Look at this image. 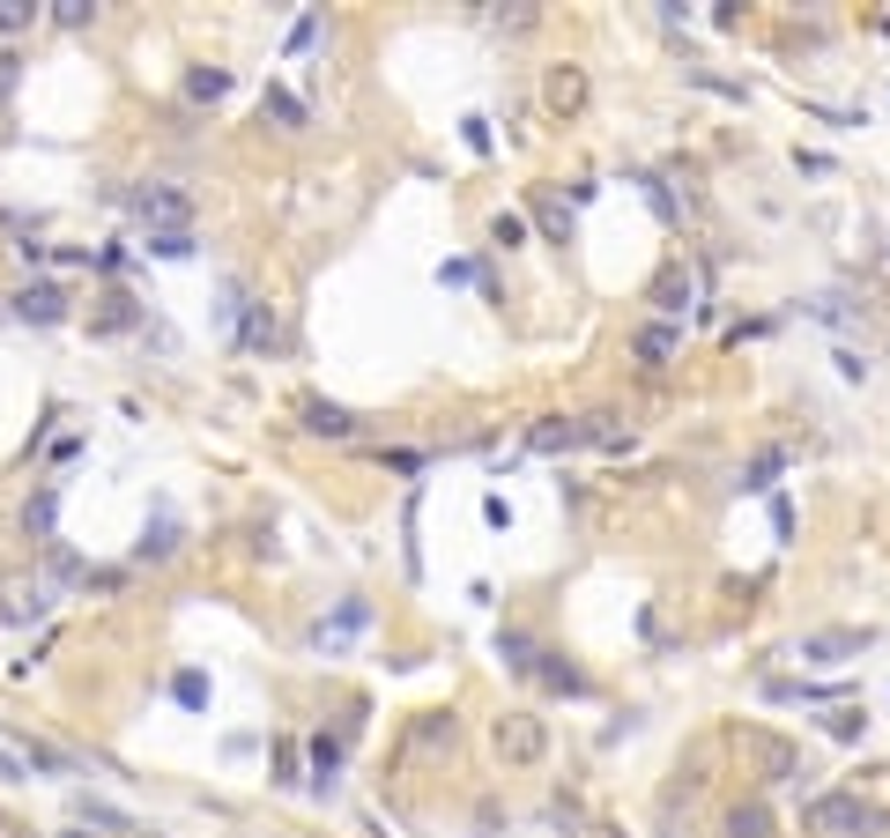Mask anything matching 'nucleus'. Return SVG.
Wrapping results in <instances>:
<instances>
[{"label": "nucleus", "instance_id": "nucleus-20", "mask_svg": "<svg viewBox=\"0 0 890 838\" xmlns=\"http://www.w3.org/2000/svg\"><path fill=\"white\" fill-rule=\"evenodd\" d=\"M535 445H542V453H557V445H579V423H557V416H549L542 431H535Z\"/></svg>", "mask_w": 890, "mask_h": 838}, {"label": "nucleus", "instance_id": "nucleus-7", "mask_svg": "<svg viewBox=\"0 0 890 838\" xmlns=\"http://www.w3.org/2000/svg\"><path fill=\"white\" fill-rule=\"evenodd\" d=\"M742 749L757 757V772H765V779H794V749H787L779 735H757V727H749V735H742Z\"/></svg>", "mask_w": 890, "mask_h": 838}, {"label": "nucleus", "instance_id": "nucleus-17", "mask_svg": "<svg viewBox=\"0 0 890 838\" xmlns=\"http://www.w3.org/2000/svg\"><path fill=\"white\" fill-rule=\"evenodd\" d=\"M779 468H787V453H779V445H765V453L749 461V483H742V490H765V483H772Z\"/></svg>", "mask_w": 890, "mask_h": 838}, {"label": "nucleus", "instance_id": "nucleus-12", "mask_svg": "<svg viewBox=\"0 0 890 838\" xmlns=\"http://www.w3.org/2000/svg\"><path fill=\"white\" fill-rule=\"evenodd\" d=\"M727 838H772V809L765 801H742V809L727 816Z\"/></svg>", "mask_w": 890, "mask_h": 838}, {"label": "nucleus", "instance_id": "nucleus-19", "mask_svg": "<svg viewBox=\"0 0 890 838\" xmlns=\"http://www.w3.org/2000/svg\"><path fill=\"white\" fill-rule=\"evenodd\" d=\"M824 727H831V735H839V742H853V735H861V727H868V713H861V705H839V713L824 720Z\"/></svg>", "mask_w": 890, "mask_h": 838}, {"label": "nucleus", "instance_id": "nucleus-11", "mask_svg": "<svg viewBox=\"0 0 890 838\" xmlns=\"http://www.w3.org/2000/svg\"><path fill=\"white\" fill-rule=\"evenodd\" d=\"M260 120H275L282 134H297V126H304V104H297L290 90H268V97H260Z\"/></svg>", "mask_w": 890, "mask_h": 838}, {"label": "nucleus", "instance_id": "nucleus-6", "mask_svg": "<svg viewBox=\"0 0 890 838\" xmlns=\"http://www.w3.org/2000/svg\"><path fill=\"white\" fill-rule=\"evenodd\" d=\"M631 349H639V364H667V356L683 349V327H675V320H645L639 334H631Z\"/></svg>", "mask_w": 890, "mask_h": 838}, {"label": "nucleus", "instance_id": "nucleus-8", "mask_svg": "<svg viewBox=\"0 0 890 838\" xmlns=\"http://www.w3.org/2000/svg\"><path fill=\"white\" fill-rule=\"evenodd\" d=\"M542 97H549V112H579V104H587V74H579V68H549Z\"/></svg>", "mask_w": 890, "mask_h": 838}, {"label": "nucleus", "instance_id": "nucleus-13", "mask_svg": "<svg viewBox=\"0 0 890 838\" xmlns=\"http://www.w3.org/2000/svg\"><path fill=\"white\" fill-rule=\"evenodd\" d=\"M222 90H230V74H222V68H194V74H186V97H194V104H216Z\"/></svg>", "mask_w": 890, "mask_h": 838}, {"label": "nucleus", "instance_id": "nucleus-15", "mask_svg": "<svg viewBox=\"0 0 890 838\" xmlns=\"http://www.w3.org/2000/svg\"><path fill=\"white\" fill-rule=\"evenodd\" d=\"M148 252H156V260H186V252H194V230H148Z\"/></svg>", "mask_w": 890, "mask_h": 838}, {"label": "nucleus", "instance_id": "nucleus-1", "mask_svg": "<svg viewBox=\"0 0 890 838\" xmlns=\"http://www.w3.org/2000/svg\"><path fill=\"white\" fill-rule=\"evenodd\" d=\"M801 831L809 838H883L890 816L876 801H861V794H816L809 809H801Z\"/></svg>", "mask_w": 890, "mask_h": 838}, {"label": "nucleus", "instance_id": "nucleus-26", "mask_svg": "<svg viewBox=\"0 0 890 838\" xmlns=\"http://www.w3.org/2000/svg\"><path fill=\"white\" fill-rule=\"evenodd\" d=\"M15 90V52H0V97Z\"/></svg>", "mask_w": 890, "mask_h": 838}, {"label": "nucleus", "instance_id": "nucleus-18", "mask_svg": "<svg viewBox=\"0 0 890 838\" xmlns=\"http://www.w3.org/2000/svg\"><path fill=\"white\" fill-rule=\"evenodd\" d=\"M497 653H505L513 668H535V639H527V631H505V639H497Z\"/></svg>", "mask_w": 890, "mask_h": 838}, {"label": "nucleus", "instance_id": "nucleus-21", "mask_svg": "<svg viewBox=\"0 0 890 838\" xmlns=\"http://www.w3.org/2000/svg\"><path fill=\"white\" fill-rule=\"evenodd\" d=\"M30 15H38V8H30V0H0V30H23Z\"/></svg>", "mask_w": 890, "mask_h": 838}, {"label": "nucleus", "instance_id": "nucleus-4", "mask_svg": "<svg viewBox=\"0 0 890 838\" xmlns=\"http://www.w3.org/2000/svg\"><path fill=\"white\" fill-rule=\"evenodd\" d=\"M868 645H876V631H809L801 661H861Z\"/></svg>", "mask_w": 890, "mask_h": 838}, {"label": "nucleus", "instance_id": "nucleus-5", "mask_svg": "<svg viewBox=\"0 0 890 838\" xmlns=\"http://www.w3.org/2000/svg\"><path fill=\"white\" fill-rule=\"evenodd\" d=\"M15 312L52 327V320H68V290H60V282H30V290H15Z\"/></svg>", "mask_w": 890, "mask_h": 838}, {"label": "nucleus", "instance_id": "nucleus-9", "mask_svg": "<svg viewBox=\"0 0 890 838\" xmlns=\"http://www.w3.org/2000/svg\"><path fill=\"white\" fill-rule=\"evenodd\" d=\"M304 431H312V438H349V431H356V416H349V408H327V401H312V408H304Z\"/></svg>", "mask_w": 890, "mask_h": 838}, {"label": "nucleus", "instance_id": "nucleus-22", "mask_svg": "<svg viewBox=\"0 0 890 838\" xmlns=\"http://www.w3.org/2000/svg\"><path fill=\"white\" fill-rule=\"evenodd\" d=\"M416 742H453V713H431V720L416 727Z\"/></svg>", "mask_w": 890, "mask_h": 838}, {"label": "nucleus", "instance_id": "nucleus-2", "mask_svg": "<svg viewBox=\"0 0 890 838\" xmlns=\"http://www.w3.org/2000/svg\"><path fill=\"white\" fill-rule=\"evenodd\" d=\"M490 742H497L505 765H542V757H549V720L542 713H505L490 727Z\"/></svg>", "mask_w": 890, "mask_h": 838}, {"label": "nucleus", "instance_id": "nucleus-14", "mask_svg": "<svg viewBox=\"0 0 890 838\" xmlns=\"http://www.w3.org/2000/svg\"><path fill=\"white\" fill-rule=\"evenodd\" d=\"M535 668H542V675H549V683H557V691L587 697V675H579V668H565V661H557V653H535Z\"/></svg>", "mask_w": 890, "mask_h": 838}, {"label": "nucleus", "instance_id": "nucleus-23", "mask_svg": "<svg viewBox=\"0 0 890 838\" xmlns=\"http://www.w3.org/2000/svg\"><path fill=\"white\" fill-rule=\"evenodd\" d=\"M490 238H497V246H519V238H527V223H519V216H497Z\"/></svg>", "mask_w": 890, "mask_h": 838}, {"label": "nucleus", "instance_id": "nucleus-3", "mask_svg": "<svg viewBox=\"0 0 890 838\" xmlns=\"http://www.w3.org/2000/svg\"><path fill=\"white\" fill-rule=\"evenodd\" d=\"M134 216H142L148 230H194V200L178 194V186H142V194H134Z\"/></svg>", "mask_w": 890, "mask_h": 838}, {"label": "nucleus", "instance_id": "nucleus-25", "mask_svg": "<svg viewBox=\"0 0 890 838\" xmlns=\"http://www.w3.org/2000/svg\"><path fill=\"white\" fill-rule=\"evenodd\" d=\"M312 757H320V779H334V765H342V749H334V742L320 735V742H312Z\"/></svg>", "mask_w": 890, "mask_h": 838}, {"label": "nucleus", "instance_id": "nucleus-16", "mask_svg": "<svg viewBox=\"0 0 890 838\" xmlns=\"http://www.w3.org/2000/svg\"><path fill=\"white\" fill-rule=\"evenodd\" d=\"M275 334H282L275 312H268V304H252V312H246V349H275Z\"/></svg>", "mask_w": 890, "mask_h": 838}, {"label": "nucleus", "instance_id": "nucleus-24", "mask_svg": "<svg viewBox=\"0 0 890 838\" xmlns=\"http://www.w3.org/2000/svg\"><path fill=\"white\" fill-rule=\"evenodd\" d=\"M535 208H542V230H549V238H565V230H571V216L557 208V200H535Z\"/></svg>", "mask_w": 890, "mask_h": 838}, {"label": "nucleus", "instance_id": "nucleus-10", "mask_svg": "<svg viewBox=\"0 0 890 838\" xmlns=\"http://www.w3.org/2000/svg\"><path fill=\"white\" fill-rule=\"evenodd\" d=\"M653 304H661V320H683V304H691V275L667 268L661 282H653Z\"/></svg>", "mask_w": 890, "mask_h": 838}]
</instances>
